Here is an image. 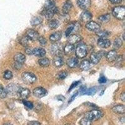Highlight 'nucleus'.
<instances>
[{"label": "nucleus", "mask_w": 125, "mask_h": 125, "mask_svg": "<svg viewBox=\"0 0 125 125\" xmlns=\"http://www.w3.org/2000/svg\"><path fill=\"white\" fill-rule=\"evenodd\" d=\"M75 54L78 58H84L88 54V48L84 43H80L76 48Z\"/></svg>", "instance_id": "f257e3e1"}, {"label": "nucleus", "mask_w": 125, "mask_h": 125, "mask_svg": "<svg viewBox=\"0 0 125 125\" xmlns=\"http://www.w3.org/2000/svg\"><path fill=\"white\" fill-rule=\"evenodd\" d=\"M112 14L114 17L117 20H123L125 16V8L123 6H116L112 11Z\"/></svg>", "instance_id": "f03ea898"}, {"label": "nucleus", "mask_w": 125, "mask_h": 125, "mask_svg": "<svg viewBox=\"0 0 125 125\" xmlns=\"http://www.w3.org/2000/svg\"><path fill=\"white\" fill-rule=\"evenodd\" d=\"M103 116V113L100 110H98V109L92 110L90 112L87 113L86 115V117L90 119L91 121L98 120V119L102 118Z\"/></svg>", "instance_id": "7ed1b4c3"}, {"label": "nucleus", "mask_w": 125, "mask_h": 125, "mask_svg": "<svg viewBox=\"0 0 125 125\" xmlns=\"http://www.w3.org/2000/svg\"><path fill=\"white\" fill-rule=\"evenodd\" d=\"M22 80L26 84H33L36 81L35 74L30 72H24L22 74Z\"/></svg>", "instance_id": "20e7f679"}, {"label": "nucleus", "mask_w": 125, "mask_h": 125, "mask_svg": "<svg viewBox=\"0 0 125 125\" xmlns=\"http://www.w3.org/2000/svg\"><path fill=\"white\" fill-rule=\"evenodd\" d=\"M104 53L105 52L104 51H98L96 53H91L90 56V62L94 64H98L101 60V58L104 55Z\"/></svg>", "instance_id": "39448f33"}, {"label": "nucleus", "mask_w": 125, "mask_h": 125, "mask_svg": "<svg viewBox=\"0 0 125 125\" xmlns=\"http://www.w3.org/2000/svg\"><path fill=\"white\" fill-rule=\"evenodd\" d=\"M20 88V87L18 86L17 84L11 83V84H9L6 87L5 90H6V93H7L8 95L13 96L16 94L18 93Z\"/></svg>", "instance_id": "423d86ee"}, {"label": "nucleus", "mask_w": 125, "mask_h": 125, "mask_svg": "<svg viewBox=\"0 0 125 125\" xmlns=\"http://www.w3.org/2000/svg\"><path fill=\"white\" fill-rule=\"evenodd\" d=\"M33 95L36 98H41L45 96L48 94V91L46 90H45L44 88H42V87H37L35 89H34L33 91Z\"/></svg>", "instance_id": "0eeeda50"}, {"label": "nucleus", "mask_w": 125, "mask_h": 125, "mask_svg": "<svg viewBox=\"0 0 125 125\" xmlns=\"http://www.w3.org/2000/svg\"><path fill=\"white\" fill-rule=\"evenodd\" d=\"M86 27L88 30L93 31V32H96V33H98V31H100V28H101V26H100V24L94 21L88 22L86 25Z\"/></svg>", "instance_id": "6e6552de"}, {"label": "nucleus", "mask_w": 125, "mask_h": 125, "mask_svg": "<svg viewBox=\"0 0 125 125\" xmlns=\"http://www.w3.org/2000/svg\"><path fill=\"white\" fill-rule=\"evenodd\" d=\"M92 14L91 12L84 10V11L80 15V19H81V21L83 23H87L91 21V20L92 19Z\"/></svg>", "instance_id": "1a4fd4ad"}, {"label": "nucleus", "mask_w": 125, "mask_h": 125, "mask_svg": "<svg viewBox=\"0 0 125 125\" xmlns=\"http://www.w3.org/2000/svg\"><path fill=\"white\" fill-rule=\"evenodd\" d=\"M44 9L53 10L54 14L57 13L58 11V8L56 7L55 6V2L54 0H46L44 4Z\"/></svg>", "instance_id": "9d476101"}, {"label": "nucleus", "mask_w": 125, "mask_h": 125, "mask_svg": "<svg viewBox=\"0 0 125 125\" xmlns=\"http://www.w3.org/2000/svg\"><path fill=\"white\" fill-rule=\"evenodd\" d=\"M26 36L31 41H36V40H38L39 37H40V35H39L38 31L34 30H29L26 32Z\"/></svg>", "instance_id": "9b49d317"}, {"label": "nucleus", "mask_w": 125, "mask_h": 125, "mask_svg": "<svg viewBox=\"0 0 125 125\" xmlns=\"http://www.w3.org/2000/svg\"><path fill=\"white\" fill-rule=\"evenodd\" d=\"M98 46L101 48H108L111 46V41L108 39L100 38L98 40Z\"/></svg>", "instance_id": "f8f14e48"}, {"label": "nucleus", "mask_w": 125, "mask_h": 125, "mask_svg": "<svg viewBox=\"0 0 125 125\" xmlns=\"http://www.w3.org/2000/svg\"><path fill=\"white\" fill-rule=\"evenodd\" d=\"M77 4L79 8L83 10H86L91 6V0H78Z\"/></svg>", "instance_id": "ddd939ff"}, {"label": "nucleus", "mask_w": 125, "mask_h": 125, "mask_svg": "<svg viewBox=\"0 0 125 125\" xmlns=\"http://www.w3.org/2000/svg\"><path fill=\"white\" fill-rule=\"evenodd\" d=\"M82 39V36H80V34H72V35H70L68 36V43H70V44H74L75 43H77L81 41Z\"/></svg>", "instance_id": "4468645a"}, {"label": "nucleus", "mask_w": 125, "mask_h": 125, "mask_svg": "<svg viewBox=\"0 0 125 125\" xmlns=\"http://www.w3.org/2000/svg\"><path fill=\"white\" fill-rule=\"evenodd\" d=\"M50 51H51V54H54V56L56 55H60L61 51H62V48H61V45L60 44H53V45L51 46Z\"/></svg>", "instance_id": "2eb2a0df"}, {"label": "nucleus", "mask_w": 125, "mask_h": 125, "mask_svg": "<svg viewBox=\"0 0 125 125\" xmlns=\"http://www.w3.org/2000/svg\"><path fill=\"white\" fill-rule=\"evenodd\" d=\"M118 54L116 50H111L106 54V58L109 62H112L115 61Z\"/></svg>", "instance_id": "dca6fc26"}, {"label": "nucleus", "mask_w": 125, "mask_h": 125, "mask_svg": "<svg viewBox=\"0 0 125 125\" xmlns=\"http://www.w3.org/2000/svg\"><path fill=\"white\" fill-rule=\"evenodd\" d=\"M53 63L54 66L56 68H60L64 64V61L63 58L61 55H56L53 58Z\"/></svg>", "instance_id": "f3484780"}, {"label": "nucleus", "mask_w": 125, "mask_h": 125, "mask_svg": "<svg viewBox=\"0 0 125 125\" xmlns=\"http://www.w3.org/2000/svg\"><path fill=\"white\" fill-rule=\"evenodd\" d=\"M67 65L70 68H74L78 66V63H79V61L78 59L76 57H71L70 58H69L67 61Z\"/></svg>", "instance_id": "a211bd4d"}, {"label": "nucleus", "mask_w": 125, "mask_h": 125, "mask_svg": "<svg viewBox=\"0 0 125 125\" xmlns=\"http://www.w3.org/2000/svg\"><path fill=\"white\" fill-rule=\"evenodd\" d=\"M18 93L19 94V96H20V98H21L22 99H26L30 96L31 91L27 88H23L20 87Z\"/></svg>", "instance_id": "6ab92c4d"}, {"label": "nucleus", "mask_w": 125, "mask_h": 125, "mask_svg": "<svg viewBox=\"0 0 125 125\" xmlns=\"http://www.w3.org/2000/svg\"><path fill=\"white\" fill-rule=\"evenodd\" d=\"M14 60L15 62L23 64L26 61V56L24 54L22 53H18L14 56Z\"/></svg>", "instance_id": "aec40b11"}, {"label": "nucleus", "mask_w": 125, "mask_h": 125, "mask_svg": "<svg viewBox=\"0 0 125 125\" xmlns=\"http://www.w3.org/2000/svg\"><path fill=\"white\" fill-rule=\"evenodd\" d=\"M46 54V51L44 48H36L33 49V54L38 57H43Z\"/></svg>", "instance_id": "412c9836"}, {"label": "nucleus", "mask_w": 125, "mask_h": 125, "mask_svg": "<svg viewBox=\"0 0 125 125\" xmlns=\"http://www.w3.org/2000/svg\"><path fill=\"white\" fill-rule=\"evenodd\" d=\"M75 50L74 44H71L68 43L64 47V53L66 55H71L73 53Z\"/></svg>", "instance_id": "4be33fe9"}, {"label": "nucleus", "mask_w": 125, "mask_h": 125, "mask_svg": "<svg viewBox=\"0 0 125 125\" xmlns=\"http://www.w3.org/2000/svg\"><path fill=\"white\" fill-rule=\"evenodd\" d=\"M91 62L88 60H85L81 61V64H80V68L83 71H88L91 68Z\"/></svg>", "instance_id": "5701e85b"}, {"label": "nucleus", "mask_w": 125, "mask_h": 125, "mask_svg": "<svg viewBox=\"0 0 125 125\" xmlns=\"http://www.w3.org/2000/svg\"><path fill=\"white\" fill-rule=\"evenodd\" d=\"M112 110L114 113L118 114H125V106L123 104H118L112 108Z\"/></svg>", "instance_id": "b1692460"}, {"label": "nucleus", "mask_w": 125, "mask_h": 125, "mask_svg": "<svg viewBox=\"0 0 125 125\" xmlns=\"http://www.w3.org/2000/svg\"><path fill=\"white\" fill-rule=\"evenodd\" d=\"M41 14H42L44 17H45L46 19L50 20V19H51L53 17L54 13V11H53V10H47V9H44L43 11H42V13H41Z\"/></svg>", "instance_id": "393cba45"}, {"label": "nucleus", "mask_w": 125, "mask_h": 125, "mask_svg": "<svg viewBox=\"0 0 125 125\" xmlns=\"http://www.w3.org/2000/svg\"><path fill=\"white\" fill-rule=\"evenodd\" d=\"M73 6L72 3L70 1H66L62 6V11L64 14H68Z\"/></svg>", "instance_id": "a878e982"}, {"label": "nucleus", "mask_w": 125, "mask_h": 125, "mask_svg": "<svg viewBox=\"0 0 125 125\" xmlns=\"http://www.w3.org/2000/svg\"><path fill=\"white\" fill-rule=\"evenodd\" d=\"M61 38V33L60 32H56L51 34L50 36V40L52 43H56Z\"/></svg>", "instance_id": "bb28decb"}, {"label": "nucleus", "mask_w": 125, "mask_h": 125, "mask_svg": "<svg viewBox=\"0 0 125 125\" xmlns=\"http://www.w3.org/2000/svg\"><path fill=\"white\" fill-rule=\"evenodd\" d=\"M30 39L26 36H24L21 37V39H20V43L23 46H24V48H28L29 46V44H30Z\"/></svg>", "instance_id": "cd10ccee"}, {"label": "nucleus", "mask_w": 125, "mask_h": 125, "mask_svg": "<svg viewBox=\"0 0 125 125\" xmlns=\"http://www.w3.org/2000/svg\"><path fill=\"white\" fill-rule=\"evenodd\" d=\"M110 19H111V16L109 14H103V15L99 16V18H98V20L103 23H108L110 21Z\"/></svg>", "instance_id": "c85d7f7f"}, {"label": "nucleus", "mask_w": 125, "mask_h": 125, "mask_svg": "<svg viewBox=\"0 0 125 125\" xmlns=\"http://www.w3.org/2000/svg\"><path fill=\"white\" fill-rule=\"evenodd\" d=\"M38 64L42 67H48L50 64V60L47 58H41L38 60Z\"/></svg>", "instance_id": "c756f323"}, {"label": "nucleus", "mask_w": 125, "mask_h": 125, "mask_svg": "<svg viewBox=\"0 0 125 125\" xmlns=\"http://www.w3.org/2000/svg\"><path fill=\"white\" fill-rule=\"evenodd\" d=\"M123 45V41L121 40V38H116L115 41H114V43H113V47L115 49V50H118Z\"/></svg>", "instance_id": "7c9ffc66"}, {"label": "nucleus", "mask_w": 125, "mask_h": 125, "mask_svg": "<svg viewBox=\"0 0 125 125\" xmlns=\"http://www.w3.org/2000/svg\"><path fill=\"white\" fill-rule=\"evenodd\" d=\"M43 20L40 17H34L31 20V24L32 26H37L41 24Z\"/></svg>", "instance_id": "2f4dec72"}, {"label": "nucleus", "mask_w": 125, "mask_h": 125, "mask_svg": "<svg viewBox=\"0 0 125 125\" xmlns=\"http://www.w3.org/2000/svg\"><path fill=\"white\" fill-rule=\"evenodd\" d=\"M97 35L100 38H106L110 35V33L106 31H100L97 33Z\"/></svg>", "instance_id": "473e14b6"}, {"label": "nucleus", "mask_w": 125, "mask_h": 125, "mask_svg": "<svg viewBox=\"0 0 125 125\" xmlns=\"http://www.w3.org/2000/svg\"><path fill=\"white\" fill-rule=\"evenodd\" d=\"M59 23L57 20H51L48 24V26L51 30H54L58 27Z\"/></svg>", "instance_id": "72a5a7b5"}, {"label": "nucleus", "mask_w": 125, "mask_h": 125, "mask_svg": "<svg viewBox=\"0 0 125 125\" xmlns=\"http://www.w3.org/2000/svg\"><path fill=\"white\" fill-rule=\"evenodd\" d=\"M98 91L96 87H92V88L86 90L85 92L84 93V94H88V95H93Z\"/></svg>", "instance_id": "f704fd0d"}, {"label": "nucleus", "mask_w": 125, "mask_h": 125, "mask_svg": "<svg viewBox=\"0 0 125 125\" xmlns=\"http://www.w3.org/2000/svg\"><path fill=\"white\" fill-rule=\"evenodd\" d=\"M80 125H91V121L86 117L83 118L80 121Z\"/></svg>", "instance_id": "c9c22d12"}, {"label": "nucleus", "mask_w": 125, "mask_h": 125, "mask_svg": "<svg viewBox=\"0 0 125 125\" xmlns=\"http://www.w3.org/2000/svg\"><path fill=\"white\" fill-rule=\"evenodd\" d=\"M8 96L7 93H6V90H5V88L1 85V84H0V98L3 99V98H6V96Z\"/></svg>", "instance_id": "e433bc0d"}, {"label": "nucleus", "mask_w": 125, "mask_h": 125, "mask_svg": "<svg viewBox=\"0 0 125 125\" xmlns=\"http://www.w3.org/2000/svg\"><path fill=\"white\" fill-rule=\"evenodd\" d=\"M67 76H68V73L65 71H60L57 75V78L59 80H64Z\"/></svg>", "instance_id": "4c0bfd02"}, {"label": "nucleus", "mask_w": 125, "mask_h": 125, "mask_svg": "<svg viewBox=\"0 0 125 125\" xmlns=\"http://www.w3.org/2000/svg\"><path fill=\"white\" fill-rule=\"evenodd\" d=\"M74 23H72V24H70L68 27V28H67L66 31L65 32V35L66 37H68L70 35V34L73 32V31L74 30Z\"/></svg>", "instance_id": "58836bf2"}, {"label": "nucleus", "mask_w": 125, "mask_h": 125, "mask_svg": "<svg viewBox=\"0 0 125 125\" xmlns=\"http://www.w3.org/2000/svg\"><path fill=\"white\" fill-rule=\"evenodd\" d=\"M13 73L11 71L7 70V71H6L4 73V74H3V78H4L5 80H11V79L13 78Z\"/></svg>", "instance_id": "ea45409f"}, {"label": "nucleus", "mask_w": 125, "mask_h": 125, "mask_svg": "<svg viewBox=\"0 0 125 125\" xmlns=\"http://www.w3.org/2000/svg\"><path fill=\"white\" fill-rule=\"evenodd\" d=\"M123 60L124 59L123 55H119L117 56L116 59L115 61H116V65H119V66H121L123 64Z\"/></svg>", "instance_id": "a19ab883"}, {"label": "nucleus", "mask_w": 125, "mask_h": 125, "mask_svg": "<svg viewBox=\"0 0 125 125\" xmlns=\"http://www.w3.org/2000/svg\"><path fill=\"white\" fill-rule=\"evenodd\" d=\"M23 104H24V105L28 109H33V106H34L33 103L31 102V101H23Z\"/></svg>", "instance_id": "79ce46f5"}, {"label": "nucleus", "mask_w": 125, "mask_h": 125, "mask_svg": "<svg viewBox=\"0 0 125 125\" xmlns=\"http://www.w3.org/2000/svg\"><path fill=\"white\" fill-rule=\"evenodd\" d=\"M38 40L39 41V43L41 45L44 46L47 44V40L43 36H40Z\"/></svg>", "instance_id": "37998d69"}, {"label": "nucleus", "mask_w": 125, "mask_h": 125, "mask_svg": "<svg viewBox=\"0 0 125 125\" xmlns=\"http://www.w3.org/2000/svg\"><path fill=\"white\" fill-rule=\"evenodd\" d=\"M107 80L106 78H105V76H101L99 78V80H98V82L101 83V84H103V83H105L106 82Z\"/></svg>", "instance_id": "c03bdc74"}, {"label": "nucleus", "mask_w": 125, "mask_h": 125, "mask_svg": "<svg viewBox=\"0 0 125 125\" xmlns=\"http://www.w3.org/2000/svg\"><path fill=\"white\" fill-rule=\"evenodd\" d=\"M79 83H80V81H75V82L73 83L70 86V89H69L68 91H71V90H72L73 88H75V87H76L78 85V84H79Z\"/></svg>", "instance_id": "a18cd8bd"}, {"label": "nucleus", "mask_w": 125, "mask_h": 125, "mask_svg": "<svg viewBox=\"0 0 125 125\" xmlns=\"http://www.w3.org/2000/svg\"><path fill=\"white\" fill-rule=\"evenodd\" d=\"M22 65H23V64H20V63H18V62H14L13 67H14V68L16 69V70H20V69L21 68Z\"/></svg>", "instance_id": "49530a36"}, {"label": "nucleus", "mask_w": 125, "mask_h": 125, "mask_svg": "<svg viewBox=\"0 0 125 125\" xmlns=\"http://www.w3.org/2000/svg\"><path fill=\"white\" fill-rule=\"evenodd\" d=\"M25 51H26V53L28 54H33V49L30 48H26L25 50Z\"/></svg>", "instance_id": "de8ad7c7"}, {"label": "nucleus", "mask_w": 125, "mask_h": 125, "mask_svg": "<svg viewBox=\"0 0 125 125\" xmlns=\"http://www.w3.org/2000/svg\"><path fill=\"white\" fill-rule=\"evenodd\" d=\"M78 93H76L75 94H73V95L72 96H71V98H70V100H69L68 103L70 104V103H71L72 102V101H73V100H74V99H75V98L77 96H78Z\"/></svg>", "instance_id": "09e8293b"}, {"label": "nucleus", "mask_w": 125, "mask_h": 125, "mask_svg": "<svg viewBox=\"0 0 125 125\" xmlns=\"http://www.w3.org/2000/svg\"><path fill=\"white\" fill-rule=\"evenodd\" d=\"M28 125H41V124L38 122V121H30V122L28 123Z\"/></svg>", "instance_id": "8fccbe9b"}, {"label": "nucleus", "mask_w": 125, "mask_h": 125, "mask_svg": "<svg viewBox=\"0 0 125 125\" xmlns=\"http://www.w3.org/2000/svg\"><path fill=\"white\" fill-rule=\"evenodd\" d=\"M86 90V86H81V88H80V93H81V94H84V93L85 92Z\"/></svg>", "instance_id": "3c124183"}, {"label": "nucleus", "mask_w": 125, "mask_h": 125, "mask_svg": "<svg viewBox=\"0 0 125 125\" xmlns=\"http://www.w3.org/2000/svg\"><path fill=\"white\" fill-rule=\"evenodd\" d=\"M109 1L113 4H118L122 1V0H109Z\"/></svg>", "instance_id": "603ef678"}, {"label": "nucleus", "mask_w": 125, "mask_h": 125, "mask_svg": "<svg viewBox=\"0 0 125 125\" xmlns=\"http://www.w3.org/2000/svg\"><path fill=\"white\" fill-rule=\"evenodd\" d=\"M120 99H121L123 101H125V92H123L122 93H121V94L120 95Z\"/></svg>", "instance_id": "864d4df0"}, {"label": "nucleus", "mask_w": 125, "mask_h": 125, "mask_svg": "<svg viewBox=\"0 0 125 125\" xmlns=\"http://www.w3.org/2000/svg\"><path fill=\"white\" fill-rule=\"evenodd\" d=\"M3 125H12L11 123H5V124H4Z\"/></svg>", "instance_id": "5fc2aeb1"}]
</instances>
